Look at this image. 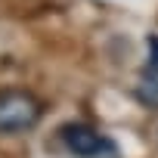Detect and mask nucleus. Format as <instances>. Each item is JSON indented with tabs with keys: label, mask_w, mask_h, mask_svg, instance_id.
Segmentation results:
<instances>
[{
	"label": "nucleus",
	"mask_w": 158,
	"mask_h": 158,
	"mask_svg": "<svg viewBox=\"0 0 158 158\" xmlns=\"http://www.w3.org/2000/svg\"><path fill=\"white\" fill-rule=\"evenodd\" d=\"M136 96H139L143 102L155 106V102H158V77H152V74H143V81H139V87H136Z\"/></svg>",
	"instance_id": "7ed1b4c3"
},
{
	"label": "nucleus",
	"mask_w": 158,
	"mask_h": 158,
	"mask_svg": "<svg viewBox=\"0 0 158 158\" xmlns=\"http://www.w3.org/2000/svg\"><path fill=\"white\" fill-rule=\"evenodd\" d=\"M44 115L40 99L28 90H3L0 93V133H22L31 130Z\"/></svg>",
	"instance_id": "f03ea898"
},
{
	"label": "nucleus",
	"mask_w": 158,
	"mask_h": 158,
	"mask_svg": "<svg viewBox=\"0 0 158 158\" xmlns=\"http://www.w3.org/2000/svg\"><path fill=\"white\" fill-rule=\"evenodd\" d=\"M62 149L74 158H118V143L84 121H68L56 130Z\"/></svg>",
	"instance_id": "f257e3e1"
},
{
	"label": "nucleus",
	"mask_w": 158,
	"mask_h": 158,
	"mask_svg": "<svg viewBox=\"0 0 158 158\" xmlns=\"http://www.w3.org/2000/svg\"><path fill=\"white\" fill-rule=\"evenodd\" d=\"M146 44H149V65H146V71H143V74L158 77V34H149V37H146Z\"/></svg>",
	"instance_id": "20e7f679"
}]
</instances>
